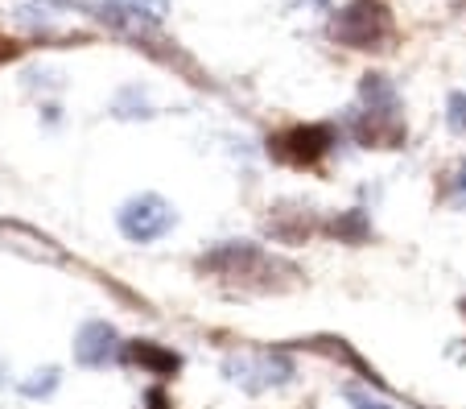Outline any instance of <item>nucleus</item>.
I'll list each match as a JSON object with an SVG mask.
<instances>
[{
  "label": "nucleus",
  "instance_id": "a211bd4d",
  "mask_svg": "<svg viewBox=\"0 0 466 409\" xmlns=\"http://www.w3.org/2000/svg\"><path fill=\"white\" fill-rule=\"evenodd\" d=\"M309 5H318V9H326V5H330V0H309Z\"/></svg>",
  "mask_w": 466,
  "mask_h": 409
},
{
  "label": "nucleus",
  "instance_id": "f8f14e48",
  "mask_svg": "<svg viewBox=\"0 0 466 409\" xmlns=\"http://www.w3.org/2000/svg\"><path fill=\"white\" fill-rule=\"evenodd\" d=\"M54 389H58V368H42V373H34V381H21V397L29 401L50 397Z\"/></svg>",
  "mask_w": 466,
  "mask_h": 409
},
{
  "label": "nucleus",
  "instance_id": "ddd939ff",
  "mask_svg": "<svg viewBox=\"0 0 466 409\" xmlns=\"http://www.w3.org/2000/svg\"><path fill=\"white\" fill-rule=\"evenodd\" d=\"M446 203L458 207V211H466V161H458L454 174H450V182H446Z\"/></svg>",
  "mask_w": 466,
  "mask_h": 409
},
{
  "label": "nucleus",
  "instance_id": "4468645a",
  "mask_svg": "<svg viewBox=\"0 0 466 409\" xmlns=\"http://www.w3.org/2000/svg\"><path fill=\"white\" fill-rule=\"evenodd\" d=\"M446 125L454 128L458 137H466V91H454L446 99Z\"/></svg>",
  "mask_w": 466,
  "mask_h": 409
},
{
  "label": "nucleus",
  "instance_id": "423d86ee",
  "mask_svg": "<svg viewBox=\"0 0 466 409\" xmlns=\"http://www.w3.org/2000/svg\"><path fill=\"white\" fill-rule=\"evenodd\" d=\"M335 141H339L335 125H293L268 141V153H273L281 166L306 169V166H318L326 153L335 149Z\"/></svg>",
  "mask_w": 466,
  "mask_h": 409
},
{
  "label": "nucleus",
  "instance_id": "20e7f679",
  "mask_svg": "<svg viewBox=\"0 0 466 409\" xmlns=\"http://www.w3.org/2000/svg\"><path fill=\"white\" fill-rule=\"evenodd\" d=\"M223 376L231 384H239L244 393H268L289 384L298 376V368H293V360L285 352H244V356L223 360Z\"/></svg>",
  "mask_w": 466,
  "mask_h": 409
},
{
  "label": "nucleus",
  "instance_id": "1a4fd4ad",
  "mask_svg": "<svg viewBox=\"0 0 466 409\" xmlns=\"http://www.w3.org/2000/svg\"><path fill=\"white\" fill-rule=\"evenodd\" d=\"M124 356H128L132 364H141L145 373H153V376H174L177 368H182V356H177V352H169V347H161V343H153V339L124 343Z\"/></svg>",
  "mask_w": 466,
  "mask_h": 409
},
{
  "label": "nucleus",
  "instance_id": "7ed1b4c3",
  "mask_svg": "<svg viewBox=\"0 0 466 409\" xmlns=\"http://www.w3.org/2000/svg\"><path fill=\"white\" fill-rule=\"evenodd\" d=\"M335 42L351 50H388L392 42V13L384 0H351L335 17Z\"/></svg>",
  "mask_w": 466,
  "mask_h": 409
},
{
  "label": "nucleus",
  "instance_id": "2eb2a0df",
  "mask_svg": "<svg viewBox=\"0 0 466 409\" xmlns=\"http://www.w3.org/2000/svg\"><path fill=\"white\" fill-rule=\"evenodd\" d=\"M347 401H351V409H392V405H384L380 397H371V393H363V389H347Z\"/></svg>",
  "mask_w": 466,
  "mask_h": 409
},
{
  "label": "nucleus",
  "instance_id": "0eeeda50",
  "mask_svg": "<svg viewBox=\"0 0 466 409\" xmlns=\"http://www.w3.org/2000/svg\"><path fill=\"white\" fill-rule=\"evenodd\" d=\"M116 352H120V335L104 319L83 322L79 335H75V364L79 368H107L116 360Z\"/></svg>",
  "mask_w": 466,
  "mask_h": 409
},
{
  "label": "nucleus",
  "instance_id": "f3484780",
  "mask_svg": "<svg viewBox=\"0 0 466 409\" xmlns=\"http://www.w3.org/2000/svg\"><path fill=\"white\" fill-rule=\"evenodd\" d=\"M17 50H21L17 42H5V37H0V63H5V58H17Z\"/></svg>",
  "mask_w": 466,
  "mask_h": 409
},
{
  "label": "nucleus",
  "instance_id": "9d476101",
  "mask_svg": "<svg viewBox=\"0 0 466 409\" xmlns=\"http://www.w3.org/2000/svg\"><path fill=\"white\" fill-rule=\"evenodd\" d=\"M268 231L285 244H298L314 231V215H309V207H277V211L268 215Z\"/></svg>",
  "mask_w": 466,
  "mask_h": 409
},
{
  "label": "nucleus",
  "instance_id": "6e6552de",
  "mask_svg": "<svg viewBox=\"0 0 466 409\" xmlns=\"http://www.w3.org/2000/svg\"><path fill=\"white\" fill-rule=\"evenodd\" d=\"M166 9L169 0H99V17L112 21L116 29H132V34L157 26Z\"/></svg>",
  "mask_w": 466,
  "mask_h": 409
},
{
  "label": "nucleus",
  "instance_id": "39448f33",
  "mask_svg": "<svg viewBox=\"0 0 466 409\" xmlns=\"http://www.w3.org/2000/svg\"><path fill=\"white\" fill-rule=\"evenodd\" d=\"M177 223V211L161 195H132L128 203L116 211V228L124 240L132 244H153L161 236H169Z\"/></svg>",
  "mask_w": 466,
  "mask_h": 409
},
{
  "label": "nucleus",
  "instance_id": "dca6fc26",
  "mask_svg": "<svg viewBox=\"0 0 466 409\" xmlns=\"http://www.w3.org/2000/svg\"><path fill=\"white\" fill-rule=\"evenodd\" d=\"M145 405H149V409H169V397L161 389H149V393H145Z\"/></svg>",
  "mask_w": 466,
  "mask_h": 409
},
{
  "label": "nucleus",
  "instance_id": "f03ea898",
  "mask_svg": "<svg viewBox=\"0 0 466 409\" xmlns=\"http://www.w3.org/2000/svg\"><path fill=\"white\" fill-rule=\"evenodd\" d=\"M363 107L351 116V133L368 149H396L405 141V116H400V96L388 83V75H363L360 87Z\"/></svg>",
  "mask_w": 466,
  "mask_h": 409
},
{
  "label": "nucleus",
  "instance_id": "9b49d317",
  "mask_svg": "<svg viewBox=\"0 0 466 409\" xmlns=\"http://www.w3.org/2000/svg\"><path fill=\"white\" fill-rule=\"evenodd\" d=\"M368 231H371V223L363 211H347V215H339V220H330V236H339V240L360 244V240H368Z\"/></svg>",
  "mask_w": 466,
  "mask_h": 409
},
{
  "label": "nucleus",
  "instance_id": "f257e3e1",
  "mask_svg": "<svg viewBox=\"0 0 466 409\" xmlns=\"http://www.w3.org/2000/svg\"><path fill=\"white\" fill-rule=\"evenodd\" d=\"M198 269L223 277V281H239L244 290H285V285L298 277V269H293L289 261L264 252L260 244H252V240H228V244H219V249L203 252Z\"/></svg>",
  "mask_w": 466,
  "mask_h": 409
}]
</instances>
